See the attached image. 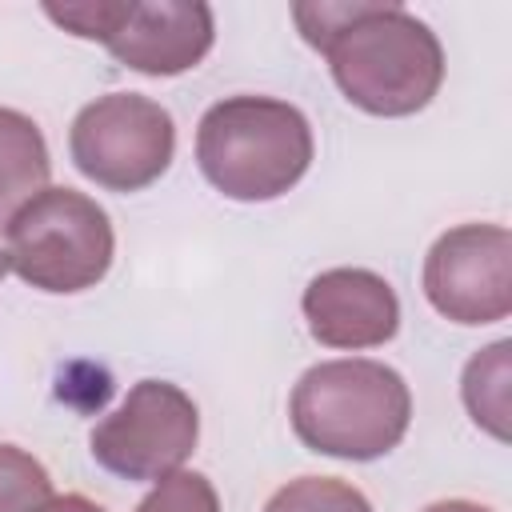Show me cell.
I'll return each instance as SVG.
<instances>
[{
	"instance_id": "cell-5",
	"label": "cell",
	"mask_w": 512,
	"mask_h": 512,
	"mask_svg": "<svg viewBox=\"0 0 512 512\" xmlns=\"http://www.w3.org/2000/svg\"><path fill=\"white\" fill-rule=\"evenodd\" d=\"M48 20L80 40H100L124 68L144 76H180L196 68L216 40L204 0H80L44 4Z\"/></svg>"
},
{
	"instance_id": "cell-4",
	"label": "cell",
	"mask_w": 512,
	"mask_h": 512,
	"mask_svg": "<svg viewBox=\"0 0 512 512\" xmlns=\"http://www.w3.org/2000/svg\"><path fill=\"white\" fill-rule=\"evenodd\" d=\"M8 272L56 296L96 288L116 256L108 212L76 188L36 192L8 224Z\"/></svg>"
},
{
	"instance_id": "cell-7",
	"label": "cell",
	"mask_w": 512,
	"mask_h": 512,
	"mask_svg": "<svg viewBox=\"0 0 512 512\" xmlns=\"http://www.w3.org/2000/svg\"><path fill=\"white\" fill-rule=\"evenodd\" d=\"M200 412L180 384L140 380L92 428V460L120 480H164L196 452Z\"/></svg>"
},
{
	"instance_id": "cell-9",
	"label": "cell",
	"mask_w": 512,
	"mask_h": 512,
	"mask_svg": "<svg viewBox=\"0 0 512 512\" xmlns=\"http://www.w3.org/2000/svg\"><path fill=\"white\" fill-rule=\"evenodd\" d=\"M300 308L312 340L324 348H380L400 328V300L392 284L368 268H328L312 276Z\"/></svg>"
},
{
	"instance_id": "cell-15",
	"label": "cell",
	"mask_w": 512,
	"mask_h": 512,
	"mask_svg": "<svg viewBox=\"0 0 512 512\" xmlns=\"http://www.w3.org/2000/svg\"><path fill=\"white\" fill-rule=\"evenodd\" d=\"M40 512H108V508H100L96 500H88L80 492H64V496H52Z\"/></svg>"
},
{
	"instance_id": "cell-2",
	"label": "cell",
	"mask_w": 512,
	"mask_h": 512,
	"mask_svg": "<svg viewBox=\"0 0 512 512\" xmlns=\"http://www.w3.org/2000/svg\"><path fill=\"white\" fill-rule=\"evenodd\" d=\"M288 416L296 440L308 452L336 460H376L404 440L412 392L404 376L380 360H324L296 380Z\"/></svg>"
},
{
	"instance_id": "cell-14",
	"label": "cell",
	"mask_w": 512,
	"mask_h": 512,
	"mask_svg": "<svg viewBox=\"0 0 512 512\" xmlns=\"http://www.w3.org/2000/svg\"><path fill=\"white\" fill-rule=\"evenodd\" d=\"M136 512H220V496L204 472H172L136 504Z\"/></svg>"
},
{
	"instance_id": "cell-8",
	"label": "cell",
	"mask_w": 512,
	"mask_h": 512,
	"mask_svg": "<svg viewBox=\"0 0 512 512\" xmlns=\"http://www.w3.org/2000/svg\"><path fill=\"white\" fill-rule=\"evenodd\" d=\"M424 296L452 324H496L512 312V236L504 224H456L424 256Z\"/></svg>"
},
{
	"instance_id": "cell-13",
	"label": "cell",
	"mask_w": 512,
	"mask_h": 512,
	"mask_svg": "<svg viewBox=\"0 0 512 512\" xmlns=\"http://www.w3.org/2000/svg\"><path fill=\"white\" fill-rule=\"evenodd\" d=\"M52 500V476L48 468L16 448L0 444V512H40Z\"/></svg>"
},
{
	"instance_id": "cell-6",
	"label": "cell",
	"mask_w": 512,
	"mask_h": 512,
	"mask_svg": "<svg viewBox=\"0 0 512 512\" xmlns=\"http://www.w3.org/2000/svg\"><path fill=\"white\" fill-rule=\"evenodd\" d=\"M68 152L92 184L108 192H140L168 172L176 152V124L152 96L108 92L76 112Z\"/></svg>"
},
{
	"instance_id": "cell-16",
	"label": "cell",
	"mask_w": 512,
	"mask_h": 512,
	"mask_svg": "<svg viewBox=\"0 0 512 512\" xmlns=\"http://www.w3.org/2000/svg\"><path fill=\"white\" fill-rule=\"evenodd\" d=\"M424 512H492V508L488 504H476V500H436Z\"/></svg>"
},
{
	"instance_id": "cell-10",
	"label": "cell",
	"mask_w": 512,
	"mask_h": 512,
	"mask_svg": "<svg viewBox=\"0 0 512 512\" xmlns=\"http://www.w3.org/2000/svg\"><path fill=\"white\" fill-rule=\"evenodd\" d=\"M48 144L32 116L16 108H0V232H8L12 216L48 188Z\"/></svg>"
},
{
	"instance_id": "cell-1",
	"label": "cell",
	"mask_w": 512,
	"mask_h": 512,
	"mask_svg": "<svg viewBox=\"0 0 512 512\" xmlns=\"http://www.w3.org/2000/svg\"><path fill=\"white\" fill-rule=\"evenodd\" d=\"M300 36L328 56L348 104L368 116H412L432 104L444 80L436 32L400 4L316 0L292 4Z\"/></svg>"
},
{
	"instance_id": "cell-12",
	"label": "cell",
	"mask_w": 512,
	"mask_h": 512,
	"mask_svg": "<svg viewBox=\"0 0 512 512\" xmlns=\"http://www.w3.org/2000/svg\"><path fill=\"white\" fill-rule=\"evenodd\" d=\"M264 512H372V504L348 480L300 476V480H288L280 492H272Z\"/></svg>"
},
{
	"instance_id": "cell-11",
	"label": "cell",
	"mask_w": 512,
	"mask_h": 512,
	"mask_svg": "<svg viewBox=\"0 0 512 512\" xmlns=\"http://www.w3.org/2000/svg\"><path fill=\"white\" fill-rule=\"evenodd\" d=\"M512 340H496L484 352H476L464 364V380H460V396L468 416L476 420V428H484L496 440H508V416H512Z\"/></svg>"
},
{
	"instance_id": "cell-3",
	"label": "cell",
	"mask_w": 512,
	"mask_h": 512,
	"mask_svg": "<svg viewBox=\"0 0 512 512\" xmlns=\"http://www.w3.org/2000/svg\"><path fill=\"white\" fill-rule=\"evenodd\" d=\"M196 164L228 200H276L312 164V124L276 96H224L200 116Z\"/></svg>"
},
{
	"instance_id": "cell-17",
	"label": "cell",
	"mask_w": 512,
	"mask_h": 512,
	"mask_svg": "<svg viewBox=\"0 0 512 512\" xmlns=\"http://www.w3.org/2000/svg\"><path fill=\"white\" fill-rule=\"evenodd\" d=\"M4 272H8V256L0 252V280H4Z\"/></svg>"
}]
</instances>
